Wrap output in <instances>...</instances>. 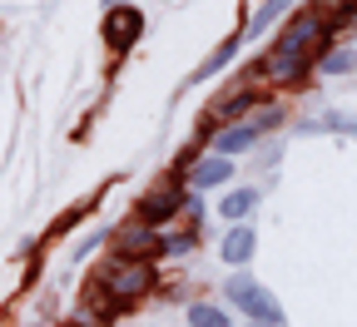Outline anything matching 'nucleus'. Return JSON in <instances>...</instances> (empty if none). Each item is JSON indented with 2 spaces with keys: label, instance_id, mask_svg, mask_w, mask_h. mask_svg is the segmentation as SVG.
I'll list each match as a JSON object with an SVG mask.
<instances>
[{
  "label": "nucleus",
  "instance_id": "obj_1",
  "mask_svg": "<svg viewBox=\"0 0 357 327\" xmlns=\"http://www.w3.org/2000/svg\"><path fill=\"white\" fill-rule=\"evenodd\" d=\"M100 288L109 298V307H124V303H139L149 288H154V268L149 258H114L100 277Z\"/></svg>",
  "mask_w": 357,
  "mask_h": 327
},
{
  "label": "nucleus",
  "instance_id": "obj_2",
  "mask_svg": "<svg viewBox=\"0 0 357 327\" xmlns=\"http://www.w3.org/2000/svg\"><path fill=\"white\" fill-rule=\"evenodd\" d=\"M223 293H229V298H234V307H243L253 322H263V327H283V307L268 298V288H263V283H253L248 273H234Z\"/></svg>",
  "mask_w": 357,
  "mask_h": 327
},
{
  "label": "nucleus",
  "instance_id": "obj_3",
  "mask_svg": "<svg viewBox=\"0 0 357 327\" xmlns=\"http://www.w3.org/2000/svg\"><path fill=\"white\" fill-rule=\"evenodd\" d=\"M178 208H184L178 183H164V189H154V194L139 199V208H134V223H139V228H159V223H169Z\"/></svg>",
  "mask_w": 357,
  "mask_h": 327
},
{
  "label": "nucleus",
  "instance_id": "obj_4",
  "mask_svg": "<svg viewBox=\"0 0 357 327\" xmlns=\"http://www.w3.org/2000/svg\"><path fill=\"white\" fill-rule=\"evenodd\" d=\"M139 35H144V15L139 10H109L105 15V45H109L114 55H124Z\"/></svg>",
  "mask_w": 357,
  "mask_h": 327
},
{
  "label": "nucleus",
  "instance_id": "obj_5",
  "mask_svg": "<svg viewBox=\"0 0 357 327\" xmlns=\"http://www.w3.org/2000/svg\"><path fill=\"white\" fill-rule=\"evenodd\" d=\"M278 114H263L258 124H234V129H223L218 139H213V154H223V159H234V154H243V149H253L258 139H263V129L273 124Z\"/></svg>",
  "mask_w": 357,
  "mask_h": 327
},
{
  "label": "nucleus",
  "instance_id": "obj_6",
  "mask_svg": "<svg viewBox=\"0 0 357 327\" xmlns=\"http://www.w3.org/2000/svg\"><path fill=\"white\" fill-rule=\"evenodd\" d=\"M253 248H258V233H253L248 223H234L229 233H223V243H218V258L234 263V268H243V263L253 258Z\"/></svg>",
  "mask_w": 357,
  "mask_h": 327
},
{
  "label": "nucleus",
  "instance_id": "obj_7",
  "mask_svg": "<svg viewBox=\"0 0 357 327\" xmlns=\"http://www.w3.org/2000/svg\"><path fill=\"white\" fill-rule=\"evenodd\" d=\"M323 30H328L323 15H298V25H288V35L278 40V50H298V55H307L312 45L323 40Z\"/></svg>",
  "mask_w": 357,
  "mask_h": 327
},
{
  "label": "nucleus",
  "instance_id": "obj_8",
  "mask_svg": "<svg viewBox=\"0 0 357 327\" xmlns=\"http://www.w3.org/2000/svg\"><path fill=\"white\" fill-rule=\"evenodd\" d=\"M234 178V159H223V154H208L189 169V183L194 189H218V183H229Z\"/></svg>",
  "mask_w": 357,
  "mask_h": 327
},
{
  "label": "nucleus",
  "instance_id": "obj_9",
  "mask_svg": "<svg viewBox=\"0 0 357 327\" xmlns=\"http://www.w3.org/2000/svg\"><path fill=\"white\" fill-rule=\"evenodd\" d=\"M307 70V55H298V50H273L263 60V75L268 79H278V84H288V79H298Z\"/></svg>",
  "mask_w": 357,
  "mask_h": 327
},
{
  "label": "nucleus",
  "instance_id": "obj_10",
  "mask_svg": "<svg viewBox=\"0 0 357 327\" xmlns=\"http://www.w3.org/2000/svg\"><path fill=\"white\" fill-rule=\"evenodd\" d=\"M238 45H243V35H229V40H223V45H218V50H213V55H208V60H204V65H199V70H194L189 79H194V84H204V79H213V75H218L223 65H229V60L238 55Z\"/></svg>",
  "mask_w": 357,
  "mask_h": 327
},
{
  "label": "nucleus",
  "instance_id": "obj_11",
  "mask_svg": "<svg viewBox=\"0 0 357 327\" xmlns=\"http://www.w3.org/2000/svg\"><path fill=\"white\" fill-rule=\"evenodd\" d=\"M283 10H293V0H263V6L253 10V20L243 25V40H248V35H263V30L273 25V20H278Z\"/></svg>",
  "mask_w": 357,
  "mask_h": 327
},
{
  "label": "nucleus",
  "instance_id": "obj_12",
  "mask_svg": "<svg viewBox=\"0 0 357 327\" xmlns=\"http://www.w3.org/2000/svg\"><path fill=\"white\" fill-rule=\"evenodd\" d=\"M253 208H258V189H234L218 204V218H248Z\"/></svg>",
  "mask_w": 357,
  "mask_h": 327
},
{
  "label": "nucleus",
  "instance_id": "obj_13",
  "mask_svg": "<svg viewBox=\"0 0 357 327\" xmlns=\"http://www.w3.org/2000/svg\"><path fill=\"white\" fill-rule=\"evenodd\" d=\"M189 322H194V327H229V312H223V307H208V303H194V307H189Z\"/></svg>",
  "mask_w": 357,
  "mask_h": 327
},
{
  "label": "nucleus",
  "instance_id": "obj_14",
  "mask_svg": "<svg viewBox=\"0 0 357 327\" xmlns=\"http://www.w3.org/2000/svg\"><path fill=\"white\" fill-rule=\"evenodd\" d=\"M347 70H357V55L352 50H328L323 55V75H347Z\"/></svg>",
  "mask_w": 357,
  "mask_h": 327
},
{
  "label": "nucleus",
  "instance_id": "obj_15",
  "mask_svg": "<svg viewBox=\"0 0 357 327\" xmlns=\"http://www.w3.org/2000/svg\"><path fill=\"white\" fill-rule=\"evenodd\" d=\"M248 105H253V100H248V95H243V89H238V95H229V100H223V105H218V119H234V114H243Z\"/></svg>",
  "mask_w": 357,
  "mask_h": 327
},
{
  "label": "nucleus",
  "instance_id": "obj_16",
  "mask_svg": "<svg viewBox=\"0 0 357 327\" xmlns=\"http://www.w3.org/2000/svg\"><path fill=\"white\" fill-rule=\"evenodd\" d=\"M318 124H328V129H357V114H342V109H328Z\"/></svg>",
  "mask_w": 357,
  "mask_h": 327
},
{
  "label": "nucleus",
  "instance_id": "obj_17",
  "mask_svg": "<svg viewBox=\"0 0 357 327\" xmlns=\"http://www.w3.org/2000/svg\"><path fill=\"white\" fill-rule=\"evenodd\" d=\"M253 327H263V322H253Z\"/></svg>",
  "mask_w": 357,
  "mask_h": 327
}]
</instances>
